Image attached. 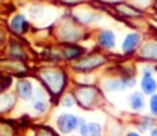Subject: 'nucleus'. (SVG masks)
Masks as SVG:
<instances>
[{
    "label": "nucleus",
    "instance_id": "1",
    "mask_svg": "<svg viewBox=\"0 0 157 136\" xmlns=\"http://www.w3.org/2000/svg\"><path fill=\"white\" fill-rule=\"evenodd\" d=\"M43 81L46 82V85L53 90V92L59 93L63 88H64V82H65V77L61 72L57 71H46L43 74Z\"/></svg>",
    "mask_w": 157,
    "mask_h": 136
},
{
    "label": "nucleus",
    "instance_id": "2",
    "mask_svg": "<svg viewBox=\"0 0 157 136\" xmlns=\"http://www.w3.org/2000/svg\"><path fill=\"white\" fill-rule=\"evenodd\" d=\"M77 124H78V119L75 118V117L70 115V114H63V115H60L59 121H57V125H59L60 130L65 132V133L71 132V130L77 127Z\"/></svg>",
    "mask_w": 157,
    "mask_h": 136
},
{
    "label": "nucleus",
    "instance_id": "3",
    "mask_svg": "<svg viewBox=\"0 0 157 136\" xmlns=\"http://www.w3.org/2000/svg\"><path fill=\"white\" fill-rule=\"evenodd\" d=\"M10 28H11V31L15 33L25 32L28 28V24H27V21H25L24 15H15V17L10 21Z\"/></svg>",
    "mask_w": 157,
    "mask_h": 136
},
{
    "label": "nucleus",
    "instance_id": "4",
    "mask_svg": "<svg viewBox=\"0 0 157 136\" xmlns=\"http://www.w3.org/2000/svg\"><path fill=\"white\" fill-rule=\"evenodd\" d=\"M14 96L10 93H0V112H6L14 106Z\"/></svg>",
    "mask_w": 157,
    "mask_h": 136
},
{
    "label": "nucleus",
    "instance_id": "5",
    "mask_svg": "<svg viewBox=\"0 0 157 136\" xmlns=\"http://www.w3.org/2000/svg\"><path fill=\"white\" fill-rule=\"evenodd\" d=\"M138 43H139V35L131 33V35L127 36V39H125L124 43H122V50H124L125 53H129V51H132L133 49L136 47Z\"/></svg>",
    "mask_w": 157,
    "mask_h": 136
},
{
    "label": "nucleus",
    "instance_id": "6",
    "mask_svg": "<svg viewBox=\"0 0 157 136\" xmlns=\"http://www.w3.org/2000/svg\"><path fill=\"white\" fill-rule=\"evenodd\" d=\"M17 92L22 99H29L32 95V86L28 81H20L17 85Z\"/></svg>",
    "mask_w": 157,
    "mask_h": 136
},
{
    "label": "nucleus",
    "instance_id": "7",
    "mask_svg": "<svg viewBox=\"0 0 157 136\" xmlns=\"http://www.w3.org/2000/svg\"><path fill=\"white\" fill-rule=\"evenodd\" d=\"M99 42L103 47H114V44H116V38H114L113 32H110V31H104V32L100 33L99 36Z\"/></svg>",
    "mask_w": 157,
    "mask_h": 136
},
{
    "label": "nucleus",
    "instance_id": "8",
    "mask_svg": "<svg viewBox=\"0 0 157 136\" xmlns=\"http://www.w3.org/2000/svg\"><path fill=\"white\" fill-rule=\"evenodd\" d=\"M157 88V83L156 81L151 78V75L149 72H146L145 77H143V81H142V89L145 93H153Z\"/></svg>",
    "mask_w": 157,
    "mask_h": 136
},
{
    "label": "nucleus",
    "instance_id": "9",
    "mask_svg": "<svg viewBox=\"0 0 157 136\" xmlns=\"http://www.w3.org/2000/svg\"><path fill=\"white\" fill-rule=\"evenodd\" d=\"M9 54H10V57H13V59H18V60L25 59V54H24L22 47H21V44H18L15 40H13L11 43H10Z\"/></svg>",
    "mask_w": 157,
    "mask_h": 136
},
{
    "label": "nucleus",
    "instance_id": "10",
    "mask_svg": "<svg viewBox=\"0 0 157 136\" xmlns=\"http://www.w3.org/2000/svg\"><path fill=\"white\" fill-rule=\"evenodd\" d=\"M82 136H100V127L98 124H86L81 128Z\"/></svg>",
    "mask_w": 157,
    "mask_h": 136
},
{
    "label": "nucleus",
    "instance_id": "11",
    "mask_svg": "<svg viewBox=\"0 0 157 136\" xmlns=\"http://www.w3.org/2000/svg\"><path fill=\"white\" fill-rule=\"evenodd\" d=\"M101 62H103V59H101V57H92L90 60L88 59V60H85V61H81L77 67L81 68V70H88V68L98 67V65L101 64Z\"/></svg>",
    "mask_w": 157,
    "mask_h": 136
},
{
    "label": "nucleus",
    "instance_id": "12",
    "mask_svg": "<svg viewBox=\"0 0 157 136\" xmlns=\"http://www.w3.org/2000/svg\"><path fill=\"white\" fill-rule=\"evenodd\" d=\"M142 54L149 59H156L157 60V44H147L142 49Z\"/></svg>",
    "mask_w": 157,
    "mask_h": 136
},
{
    "label": "nucleus",
    "instance_id": "13",
    "mask_svg": "<svg viewBox=\"0 0 157 136\" xmlns=\"http://www.w3.org/2000/svg\"><path fill=\"white\" fill-rule=\"evenodd\" d=\"M131 106H132V108H135V110H139L140 107L143 106V99L139 93H135V95L131 96Z\"/></svg>",
    "mask_w": 157,
    "mask_h": 136
},
{
    "label": "nucleus",
    "instance_id": "14",
    "mask_svg": "<svg viewBox=\"0 0 157 136\" xmlns=\"http://www.w3.org/2000/svg\"><path fill=\"white\" fill-rule=\"evenodd\" d=\"M10 85H11V77L0 74V93H3Z\"/></svg>",
    "mask_w": 157,
    "mask_h": 136
},
{
    "label": "nucleus",
    "instance_id": "15",
    "mask_svg": "<svg viewBox=\"0 0 157 136\" xmlns=\"http://www.w3.org/2000/svg\"><path fill=\"white\" fill-rule=\"evenodd\" d=\"M33 107H35V110H36L38 112H43L44 110H46V103H44V100H40V99L36 97Z\"/></svg>",
    "mask_w": 157,
    "mask_h": 136
},
{
    "label": "nucleus",
    "instance_id": "16",
    "mask_svg": "<svg viewBox=\"0 0 157 136\" xmlns=\"http://www.w3.org/2000/svg\"><path fill=\"white\" fill-rule=\"evenodd\" d=\"M79 49H77V47H75V49H68V50H65V56H67V57H68V59H74V57H78V56H79Z\"/></svg>",
    "mask_w": 157,
    "mask_h": 136
},
{
    "label": "nucleus",
    "instance_id": "17",
    "mask_svg": "<svg viewBox=\"0 0 157 136\" xmlns=\"http://www.w3.org/2000/svg\"><path fill=\"white\" fill-rule=\"evenodd\" d=\"M150 108H151V111H153L154 114H157V95L151 97V100H150Z\"/></svg>",
    "mask_w": 157,
    "mask_h": 136
},
{
    "label": "nucleus",
    "instance_id": "18",
    "mask_svg": "<svg viewBox=\"0 0 157 136\" xmlns=\"http://www.w3.org/2000/svg\"><path fill=\"white\" fill-rule=\"evenodd\" d=\"M63 103H64V106H72V100H71V99H65Z\"/></svg>",
    "mask_w": 157,
    "mask_h": 136
},
{
    "label": "nucleus",
    "instance_id": "19",
    "mask_svg": "<svg viewBox=\"0 0 157 136\" xmlns=\"http://www.w3.org/2000/svg\"><path fill=\"white\" fill-rule=\"evenodd\" d=\"M4 39H6V36H4V33L0 31V44H3L4 43Z\"/></svg>",
    "mask_w": 157,
    "mask_h": 136
},
{
    "label": "nucleus",
    "instance_id": "20",
    "mask_svg": "<svg viewBox=\"0 0 157 136\" xmlns=\"http://www.w3.org/2000/svg\"><path fill=\"white\" fill-rule=\"evenodd\" d=\"M151 136H157V129H153V130H151Z\"/></svg>",
    "mask_w": 157,
    "mask_h": 136
},
{
    "label": "nucleus",
    "instance_id": "21",
    "mask_svg": "<svg viewBox=\"0 0 157 136\" xmlns=\"http://www.w3.org/2000/svg\"><path fill=\"white\" fill-rule=\"evenodd\" d=\"M128 136H139V135H136V133H129Z\"/></svg>",
    "mask_w": 157,
    "mask_h": 136
}]
</instances>
